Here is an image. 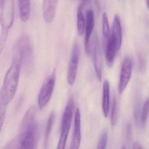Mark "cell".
Masks as SVG:
<instances>
[{
    "label": "cell",
    "instance_id": "cell-1",
    "mask_svg": "<svg viewBox=\"0 0 149 149\" xmlns=\"http://www.w3.org/2000/svg\"><path fill=\"white\" fill-rule=\"evenodd\" d=\"M36 109L31 106L28 110L21 124L18 149H35L37 138Z\"/></svg>",
    "mask_w": 149,
    "mask_h": 149
},
{
    "label": "cell",
    "instance_id": "cell-2",
    "mask_svg": "<svg viewBox=\"0 0 149 149\" xmlns=\"http://www.w3.org/2000/svg\"><path fill=\"white\" fill-rule=\"evenodd\" d=\"M34 54L30 38L27 35L21 36L13 49V62L20 66L23 74H28L33 67Z\"/></svg>",
    "mask_w": 149,
    "mask_h": 149
},
{
    "label": "cell",
    "instance_id": "cell-3",
    "mask_svg": "<svg viewBox=\"0 0 149 149\" xmlns=\"http://www.w3.org/2000/svg\"><path fill=\"white\" fill-rule=\"evenodd\" d=\"M20 66L13 62L4 78L0 93V105L6 106L10 103L15 95L19 83Z\"/></svg>",
    "mask_w": 149,
    "mask_h": 149
},
{
    "label": "cell",
    "instance_id": "cell-4",
    "mask_svg": "<svg viewBox=\"0 0 149 149\" xmlns=\"http://www.w3.org/2000/svg\"><path fill=\"white\" fill-rule=\"evenodd\" d=\"M74 102L72 97L69 99L63 116L61 125V133L57 149H65L73 117Z\"/></svg>",
    "mask_w": 149,
    "mask_h": 149
},
{
    "label": "cell",
    "instance_id": "cell-5",
    "mask_svg": "<svg viewBox=\"0 0 149 149\" xmlns=\"http://www.w3.org/2000/svg\"><path fill=\"white\" fill-rule=\"evenodd\" d=\"M15 1L0 0V20L2 28L9 29L13 23Z\"/></svg>",
    "mask_w": 149,
    "mask_h": 149
},
{
    "label": "cell",
    "instance_id": "cell-6",
    "mask_svg": "<svg viewBox=\"0 0 149 149\" xmlns=\"http://www.w3.org/2000/svg\"><path fill=\"white\" fill-rule=\"evenodd\" d=\"M56 82V70H54L51 75L49 76L43 82L38 95V104L40 109L44 108L49 102Z\"/></svg>",
    "mask_w": 149,
    "mask_h": 149
},
{
    "label": "cell",
    "instance_id": "cell-7",
    "mask_svg": "<svg viewBox=\"0 0 149 149\" xmlns=\"http://www.w3.org/2000/svg\"><path fill=\"white\" fill-rule=\"evenodd\" d=\"M80 54V48L77 42L74 43L69 64L68 81L70 85H73L75 81Z\"/></svg>",
    "mask_w": 149,
    "mask_h": 149
},
{
    "label": "cell",
    "instance_id": "cell-8",
    "mask_svg": "<svg viewBox=\"0 0 149 149\" xmlns=\"http://www.w3.org/2000/svg\"><path fill=\"white\" fill-rule=\"evenodd\" d=\"M132 63L130 57H126L122 64L119 77L118 91L122 94L127 87L131 77Z\"/></svg>",
    "mask_w": 149,
    "mask_h": 149
},
{
    "label": "cell",
    "instance_id": "cell-9",
    "mask_svg": "<svg viewBox=\"0 0 149 149\" xmlns=\"http://www.w3.org/2000/svg\"><path fill=\"white\" fill-rule=\"evenodd\" d=\"M86 20L85 23V35L84 39V47L88 54H90V39L94 29L95 25V15L91 9H88L86 13Z\"/></svg>",
    "mask_w": 149,
    "mask_h": 149
},
{
    "label": "cell",
    "instance_id": "cell-10",
    "mask_svg": "<svg viewBox=\"0 0 149 149\" xmlns=\"http://www.w3.org/2000/svg\"><path fill=\"white\" fill-rule=\"evenodd\" d=\"M81 115L78 108L75 115L74 124L69 149H79L81 141Z\"/></svg>",
    "mask_w": 149,
    "mask_h": 149
},
{
    "label": "cell",
    "instance_id": "cell-11",
    "mask_svg": "<svg viewBox=\"0 0 149 149\" xmlns=\"http://www.w3.org/2000/svg\"><path fill=\"white\" fill-rule=\"evenodd\" d=\"M93 59L96 74L98 80L101 81L102 79V59L99 40L96 37L95 38L94 42Z\"/></svg>",
    "mask_w": 149,
    "mask_h": 149
},
{
    "label": "cell",
    "instance_id": "cell-12",
    "mask_svg": "<svg viewBox=\"0 0 149 149\" xmlns=\"http://www.w3.org/2000/svg\"><path fill=\"white\" fill-rule=\"evenodd\" d=\"M110 36L116 43L118 51L122 45L123 36L120 17L118 15H116L114 17L111 27V33Z\"/></svg>",
    "mask_w": 149,
    "mask_h": 149
},
{
    "label": "cell",
    "instance_id": "cell-13",
    "mask_svg": "<svg viewBox=\"0 0 149 149\" xmlns=\"http://www.w3.org/2000/svg\"><path fill=\"white\" fill-rule=\"evenodd\" d=\"M58 1L44 0L43 1L42 10L44 20L47 23L53 21L55 14L56 9L58 3Z\"/></svg>",
    "mask_w": 149,
    "mask_h": 149
},
{
    "label": "cell",
    "instance_id": "cell-14",
    "mask_svg": "<svg viewBox=\"0 0 149 149\" xmlns=\"http://www.w3.org/2000/svg\"><path fill=\"white\" fill-rule=\"evenodd\" d=\"M118 51V50L116 43L110 35L108 39L105 49V58L109 67H111L113 65L116 52Z\"/></svg>",
    "mask_w": 149,
    "mask_h": 149
},
{
    "label": "cell",
    "instance_id": "cell-15",
    "mask_svg": "<svg viewBox=\"0 0 149 149\" xmlns=\"http://www.w3.org/2000/svg\"><path fill=\"white\" fill-rule=\"evenodd\" d=\"M109 83L107 80L104 82L103 85L102 110L104 115L107 118L109 110Z\"/></svg>",
    "mask_w": 149,
    "mask_h": 149
},
{
    "label": "cell",
    "instance_id": "cell-16",
    "mask_svg": "<svg viewBox=\"0 0 149 149\" xmlns=\"http://www.w3.org/2000/svg\"><path fill=\"white\" fill-rule=\"evenodd\" d=\"M88 1H82L78 6L77 15V27L78 34L82 36L84 33L85 27V21L83 13V8Z\"/></svg>",
    "mask_w": 149,
    "mask_h": 149
},
{
    "label": "cell",
    "instance_id": "cell-17",
    "mask_svg": "<svg viewBox=\"0 0 149 149\" xmlns=\"http://www.w3.org/2000/svg\"><path fill=\"white\" fill-rule=\"evenodd\" d=\"M18 2L21 19L23 22H26L28 19L30 15L31 10L30 1L29 0H20Z\"/></svg>",
    "mask_w": 149,
    "mask_h": 149
},
{
    "label": "cell",
    "instance_id": "cell-18",
    "mask_svg": "<svg viewBox=\"0 0 149 149\" xmlns=\"http://www.w3.org/2000/svg\"><path fill=\"white\" fill-rule=\"evenodd\" d=\"M55 118V113L54 111H52L48 119L47 125H46V130H45V141H44V149H47V147L49 138L53 128Z\"/></svg>",
    "mask_w": 149,
    "mask_h": 149
},
{
    "label": "cell",
    "instance_id": "cell-19",
    "mask_svg": "<svg viewBox=\"0 0 149 149\" xmlns=\"http://www.w3.org/2000/svg\"><path fill=\"white\" fill-rule=\"evenodd\" d=\"M149 114V97H147L143 105L140 121L143 127H144L148 119Z\"/></svg>",
    "mask_w": 149,
    "mask_h": 149
},
{
    "label": "cell",
    "instance_id": "cell-20",
    "mask_svg": "<svg viewBox=\"0 0 149 149\" xmlns=\"http://www.w3.org/2000/svg\"><path fill=\"white\" fill-rule=\"evenodd\" d=\"M102 31L104 37L108 40L110 35V28L108 16L105 13H103L102 15Z\"/></svg>",
    "mask_w": 149,
    "mask_h": 149
},
{
    "label": "cell",
    "instance_id": "cell-21",
    "mask_svg": "<svg viewBox=\"0 0 149 149\" xmlns=\"http://www.w3.org/2000/svg\"><path fill=\"white\" fill-rule=\"evenodd\" d=\"M108 138V132L104 130L102 132L97 144V149H105Z\"/></svg>",
    "mask_w": 149,
    "mask_h": 149
},
{
    "label": "cell",
    "instance_id": "cell-22",
    "mask_svg": "<svg viewBox=\"0 0 149 149\" xmlns=\"http://www.w3.org/2000/svg\"><path fill=\"white\" fill-rule=\"evenodd\" d=\"M117 120V107L116 98L114 97L112 102L111 108V125H115L116 124Z\"/></svg>",
    "mask_w": 149,
    "mask_h": 149
},
{
    "label": "cell",
    "instance_id": "cell-23",
    "mask_svg": "<svg viewBox=\"0 0 149 149\" xmlns=\"http://www.w3.org/2000/svg\"><path fill=\"white\" fill-rule=\"evenodd\" d=\"M8 29H6L2 28V32H1V52H2V49L4 47V45L6 43V40L7 37L8 33Z\"/></svg>",
    "mask_w": 149,
    "mask_h": 149
},
{
    "label": "cell",
    "instance_id": "cell-24",
    "mask_svg": "<svg viewBox=\"0 0 149 149\" xmlns=\"http://www.w3.org/2000/svg\"><path fill=\"white\" fill-rule=\"evenodd\" d=\"M6 106L0 105V117H1V129H2L6 116Z\"/></svg>",
    "mask_w": 149,
    "mask_h": 149
},
{
    "label": "cell",
    "instance_id": "cell-25",
    "mask_svg": "<svg viewBox=\"0 0 149 149\" xmlns=\"http://www.w3.org/2000/svg\"><path fill=\"white\" fill-rule=\"evenodd\" d=\"M139 111H140V109H139V104L138 102L136 104L134 108V120L136 125H138L139 123Z\"/></svg>",
    "mask_w": 149,
    "mask_h": 149
},
{
    "label": "cell",
    "instance_id": "cell-26",
    "mask_svg": "<svg viewBox=\"0 0 149 149\" xmlns=\"http://www.w3.org/2000/svg\"><path fill=\"white\" fill-rule=\"evenodd\" d=\"M131 127L130 124L127 125V130H126V135H127V139H129L131 137Z\"/></svg>",
    "mask_w": 149,
    "mask_h": 149
},
{
    "label": "cell",
    "instance_id": "cell-27",
    "mask_svg": "<svg viewBox=\"0 0 149 149\" xmlns=\"http://www.w3.org/2000/svg\"><path fill=\"white\" fill-rule=\"evenodd\" d=\"M133 149H143L141 146L139 144V143L136 142L133 143Z\"/></svg>",
    "mask_w": 149,
    "mask_h": 149
},
{
    "label": "cell",
    "instance_id": "cell-28",
    "mask_svg": "<svg viewBox=\"0 0 149 149\" xmlns=\"http://www.w3.org/2000/svg\"><path fill=\"white\" fill-rule=\"evenodd\" d=\"M146 5H147V7H148V9H149V0H148V1H146Z\"/></svg>",
    "mask_w": 149,
    "mask_h": 149
}]
</instances>
